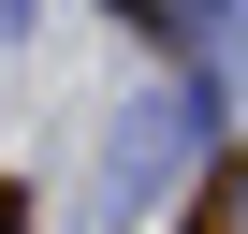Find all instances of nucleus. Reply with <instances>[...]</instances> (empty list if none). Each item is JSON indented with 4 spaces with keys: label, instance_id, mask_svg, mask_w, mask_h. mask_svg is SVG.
<instances>
[{
    "label": "nucleus",
    "instance_id": "1",
    "mask_svg": "<svg viewBox=\"0 0 248 234\" xmlns=\"http://www.w3.org/2000/svg\"><path fill=\"white\" fill-rule=\"evenodd\" d=\"M0 234H15V205H0Z\"/></svg>",
    "mask_w": 248,
    "mask_h": 234
}]
</instances>
